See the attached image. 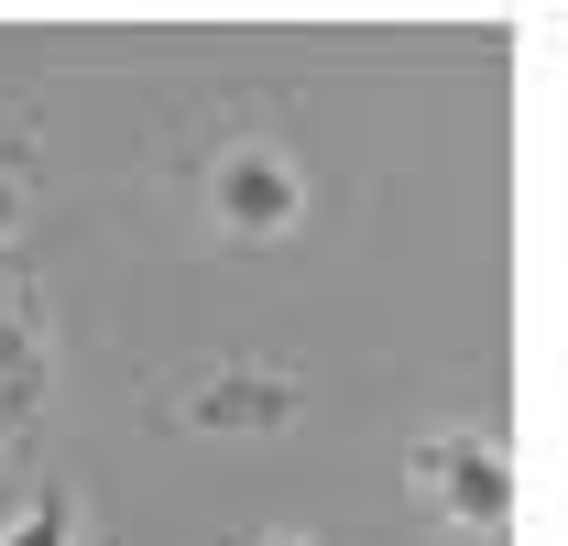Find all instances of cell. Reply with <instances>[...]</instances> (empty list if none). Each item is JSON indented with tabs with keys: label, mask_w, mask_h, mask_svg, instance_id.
I'll list each match as a JSON object with an SVG mask.
<instances>
[{
	"label": "cell",
	"mask_w": 568,
	"mask_h": 546,
	"mask_svg": "<svg viewBox=\"0 0 568 546\" xmlns=\"http://www.w3.org/2000/svg\"><path fill=\"white\" fill-rule=\"evenodd\" d=\"M416 492L437 525H459V536H493L503 514H514V459H503L493 437H416Z\"/></svg>",
	"instance_id": "obj_1"
},
{
	"label": "cell",
	"mask_w": 568,
	"mask_h": 546,
	"mask_svg": "<svg viewBox=\"0 0 568 546\" xmlns=\"http://www.w3.org/2000/svg\"><path fill=\"white\" fill-rule=\"evenodd\" d=\"M209 219L230 241H284L295 219H306V175L284 164L274 142H219L209 164Z\"/></svg>",
	"instance_id": "obj_3"
},
{
	"label": "cell",
	"mask_w": 568,
	"mask_h": 546,
	"mask_svg": "<svg viewBox=\"0 0 568 546\" xmlns=\"http://www.w3.org/2000/svg\"><path fill=\"white\" fill-rule=\"evenodd\" d=\"M44 394V317L22 295H0V426H22Z\"/></svg>",
	"instance_id": "obj_4"
},
{
	"label": "cell",
	"mask_w": 568,
	"mask_h": 546,
	"mask_svg": "<svg viewBox=\"0 0 568 546\" xmlns=\"http://www.w3.org/2000/svg\"><path fill=\"white\" fill-rule=\"evenodd\" d=\"M175 415H186L197 437H284V426L306 415V383H295L284 361H219V372H197V383L175 394Z\"/></svg>",
	"instance_id": "obj_2"
},
{
	"label": "cell",
	"mask_w": 568,
	"mask_h": 546,
	"mask_svg": "<svg viewBox=\"0 0 568 546\" xmlns=\"http://www.w3.org/2000/svg\"><path fill=\"white\" fill-rule=\"evenodd\" d=\"M263 546H306V536H263Z\"/></svg>",
	"instance_id": "obj_7"
},
{
	"label": "cell",
	"mask_w": 568,
	"mask_h": 546,
	"mask_svg": "<svg viewBox=\"0 0 568 546\" xmlns=\"http://www.w3.org/2000/svg\"><path fill=\"white\" fill-rule=\"evenodd\" d=\"M0 546H77V492H67V481L22 492V503L0 514Z\"/></svg>",
	"instance_id": "obj_5"
},
{
	"label": "cell",
	"mask_w": 568,
	"mask_h": 546,
	"mask_svg": "<svg viewBox=\"0 0 568 546\" xmlns=\"http://www.w3.org/2000/svg\"><path fill=\"white\" fill-rule=\"evenodd\" d=\"M22 219H33V198H22V175H11V164H0V252H11V241H22Z\"/></svg>",
	"instance_id": "obj_6"
}]
</instances>
